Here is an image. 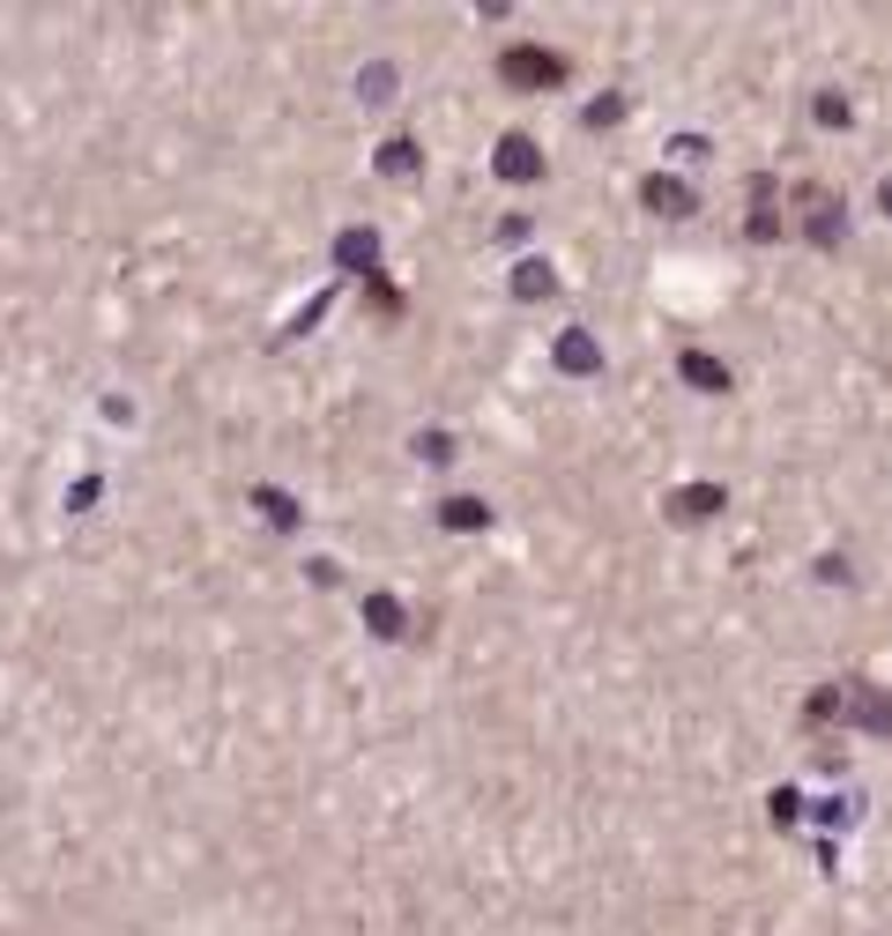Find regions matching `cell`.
I'll list each match as a JSON object with an SVG mask.
<instances>
[{"label":"cell","instance_id":"obj_1","mask_svg":"<svg viewBox=\"0 0 892 936\" xmlns=\"http://www.w3.org/2000/svg\"><path fill=\"white\" fill-rule=\"evenodd\" d=\"M885 208H892V186H885Z\"/></svg>","mask_w":892,"mask_h":936}]
</instances>
